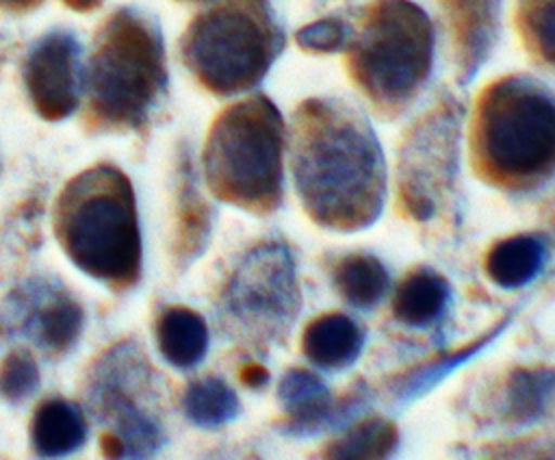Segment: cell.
<instances>
[{
    "instance_id": "6da1fadb",
    "label": "cell",
    "mask_w": 555,
    "mask_h": 460,
    "mask_svg": "<svg viewBox=\"0 0 555 460\" xmlns=\"http://www.w3.org/2000/svg\"><path fill=\"white\" fill-rule=\"evenodd\" d=\"M288 154L308 219L336 232L375 223L386 200V163L366 115L340 98H308L293 111Z\"/></svg>"
},
{
    "instance_id": "7a4b0ae2",
    "label": "cell",
    "mask_w": 555,
    "mask_h": 460,
    "mask_svg": "<svg viewBox=\"0 0 555 460\" xmlns=\"http://www.w3.org/2000/svg\"><path fill=\"white\" fill-rule=\"evenodd\" d=\"M473 174L492 189L531 193L555 169V104L546 82L514 72L488 82L468 124Z\"/></svg>"
},
{
    "instance_id": "3957f363",
    "label": "cell",
    "mask_w": 555,
    "mask_h": 460,
    "mask_svg": "<svg viewBox=\"0 0 555 460\" xmlns=\"http://www.w3.org/2000/svg\"><path fill=\"white\" fill-rule=\"evenodd\" d=\"M167 56L158 22L139 9H115L95 30L82 67L85 122L95 132H139L167 98Z\"/></svg>"
},
{
    "instance_id": "277c9868",
    "label": "cell",
    "mask_w": 555,
    "mask_h": 460,
    "mask_svg": "<svg viewBox=\"0 0 555 460\" xmlns=\"http://www.w3.org/2000/svg\"><path fill=\"white\" fill-rule=\"evenodd\" d=\"M54 232L67 258L115 293L141 280L137 197L117 165L95 163L63 187L54 204Z\"/></svg>"
},
{
    "instance_id": "5b68a950",
    "label": "cell",
    "mask_w": 555,
    "mask_h": 460,
    "mask_svg": "<svg viewBox=\"0 0 555 460\" xmlns=\"http://www.w3.org/2000/svg\"><path fill=\"white\" fill-rule=\"evenodd\" d=\"M434 26L412 0H371L351 24L345 69L371 108L395 119L425 89L434 65Z\"/></svg>"
},
{
    "instance_id": "8992f818",
    "label": "cell",
    "mask_w": 555,
    "mask_h": 460,
    "mask_svg": "<svg viewBox=\"0 0 555 460\" xmlns=\"http://www.w3.org/2000/svg\"><path fill=\"white\" fill-rule=\"evenodd\" d=\"M284 141L282 113L264 93L223 106L202 148L208 191L245 213L271 215L284 197Z\"/></svg>"
},
{
    "instance_id": "52a82bcc",
    "label": "cell",
    "mask_w": 555,
    "mask_h": 460,
    "mask_svg": "<svg viewBox=\"0 0 555 460\" xmlns=\"http://www.w3.org/2000/svg\"><path fill=\"white\" fill-rule=\"evenodd\" d=\"M282 48L284 30L269 0H210L178 41L186 72L217 98L254 89Z\"/></svg>"
},
{
    "instance_id": "ba28073f",
    "label": "cell",
    "mask_w": 555,
    "mask_h": 460,
    "mask_svg": "<svg viewBox=\"0 0 555 460\" xmlns=\"http://www.w3.org/2000/svg\"><path fill=\"white\" fill-rule=\"evenodd\" d=\"M301 308L297 263L280 239H267L236 260L217 299L221 330L243 347L282 345Z\"/></svg>"
},
{
    "instance_id": "9c48e42d",
    "label": "cell",
    "mask_w": 555,
    "mask_h": 460,
    "mask_svg": "<svg viewBox=\"0 0 555 460\" xmlns=\"http://www.w3.org/2000/svg\"><path fill=\"white\" fill-rule=\"evenodd\" d=\"M85 401L102 432L121 440L124 458H147L169 443L160 375L130 338L113 343L93 360Z\"/></svg>"
},
{
    "instance_id": "30bf717a",
    "label": "cell",
    "mask_w": 555,
    "mask_h": 460,
    "mask_svg": "<svg viewBox=\"0 0 555 460\" xmlns=\"http://www.w3.org/2000/svg\"><path fill=\"white\" fill-rule=\"evenodd\" d=\"M466 106L451 91L438 98L405 128L397 145V213L429 223L455 202L460 139Z\"/></svg>"
},
{
    "instance_id": "8fae6325",
    "label": "cell",
    "mask_w": 555,
    "mask_h": 460,
    "mask_svg": "<svg viewBox=\"0 0 555 460\" xmlns=\"http://www.w3.org/2000/svg\"><path fill=\"white\" fill-rule=\"evenodd\" d=\"M278 399L282 404L278 430L286 436L308 438L349 423L369 404V388L356 382L347 393L334 397L317 373L291 367L280 378Z\"/></svg>"
},
{
    "instance_id": "7c38bea8",
    "label": "cell",
    "mask_w": 555,
    "mask_h": 460,
    "mask_svg": "<svg viewBox=\"0 0 555 460\" xmlns=\"http://www.w3.org/2000/svg\"><path fill=\"white\" fill-rule=\"evenodd\" d=\"M24 82L37 113L48 122L69 117L82 93L80 43L72 33L41 37L26 56Z\"/></svg>"
},
{
    "instance_id": "4fadbf2b",
    "label": "cell",
    "mask_w": 555,
    "mask_h": 460,
    "mask_svg": "<svg viewBox=\"0 0 555 460\" xmlns=\"http://www.w3.org/2000/svg\"><path fill=\"white\" fill-rule=\"evenodd\" d=\"M457 85H468L501 35V0H436Z\"/></svg>"
},
{
    "instance_id": "5bb4252c",
    "label": "cell",
    "mask_w": 555,
    "mask_h": 460,
    "mask_svg": "<svg viewBox=\"0 0 555 460\" xmlns=\"http://www.w3.org/2000/svg\"><path fill=\"white\" fill-rule=\"evenodd\" d=\"M82 323V306L63 286L35 282L22 291L20 325L50 356L67 354L80 338Z\"/></svg>"
},
{
    "instance_id": "9a60e30c",
    "label": "cell",
    "mask_w": 555,
    "mask_h": 460,
    "mask_svg": "<svg viewBox=\"0 0 555 460\" xmlns=\"http://www.w3.org/2000/svg\"><path fill=\"white\" fill-rule=\"evenodd\" d=\"M212 232V206L197 189L193 161L186 150L178 156L173 187V226H171V263L176 271L191 267L208 247Z\"/></svg>"
},
{
    "instance_id": "2e32d148",
    "label": "cell",
    "mask_w": 555,
    "mask_h": 460,
    "mask_svg": "<svg viewBox=\"0 0 555 460\" xmlns=\"http://www.w3.org/2000/svg\"><path fill=\"white\" fill-rule=\"evenodd\" d=\"M512 317H514V310L499 317L490 328H486L481 334L466 341L464 345H460L455 349H449V352H442L434 358H427L418 365H412V367L395 373L386 384L388 395L395 401H412L416 397H423L436 384H440L449 373H453L457 367H462L473 356H477L483 347H488L512 323Z\"/></svg>"
},
{
    "instance_id": "e0dca14e",
    "label": "cell",
    "mask_w": 555,
    "mask_h": 460,
    "mask_svg": "<svg viewBox=\"0 0 555 460\" xmlns=\"http://www.w3.org/2000/svg\"><path fill=\"white\" fill-rule=\"evenodd\" d=\"M553 380L548 365L509 369L496 399L499 419L512 427H527L546 419L553 410Z\"/></svg>"
},
{
    "instance_id": "ac0fdd59",
    "label": "cell",
    "mask_w": 555,
    "mask_h": 460,
    "mask_svg": "<svg viewBox=\"0 0 555 460\" xmlns=\"http://www.w3.org/2000/svg\"><path fill=\"white\" fill-rule=\"evenodd\" d=\"M551 256V239L544 232L505 237L483 254L486 276L501 289H520L535 280Z\"/></svg>"
},
{
    "instance_id": "d6986e66",
    "label": "cell",
    "mask_w": 555,
    "mask_h": 460,
    "mask_svg": "<svg viewBox=\"0 0 555 460\" xmlns=\"http://www.w3.org/2000/svg\"><path fill=\"white\" fill-rule=\"evenodd\" d=\"M362 347L364 332L345 312H323L314 317L301 334L304 356L325 371L351 367L362 354Z\"/></svg>"
},
{
    "instance_id": "ffe728a7",
    "label": "cell",
    "mask_w": 555,
    "mask_h": 460,
    "mask_svg": "<svg viewBox=\"0 0 555 460\" xmlns=\"http://www.w3.org/2000/svg\"><path fill=\"white\" fill-rule=\"evenodd\" d=\"M154 338L160 356L176 369L197 367L208 352V325L189 306H165L154 321Z\"/></svg>"
},
{
    "instance_id": "44dd1931",
    "label": "cell",
    "mask_w": 555,
    "mask_h": 460,
    "mask_svg": "<svg viewBox=\"0 0 555 460\" xmlns=\"http://www.w3.org/2000/svg\"><path fill=\"white\" fill-rule=\"evenodd\" d=\"M451 299L447 278L434 269H412L395 289L392 317L408 328H427L440 321Z\"/></svg>"
},
{
    "instance_id": "7402d4cb",
    "label": "cell",
    "mask_w": 555,
    "mask_h": 460,
    "mask_svg": "<svg viewBox=\"0 0 555 460\" xmlns=\"http://www.w3.org/2000/svg\"><path fill=\"white\" fill-rule=\"evenodd\" d=\"M87 440V419L82 410L61 397L39 404L30 423V443L39 456H65Z\"/></svg>"
},
{
    "instance_id": "603a6c76",
    "label": "cell",
    "mask_w": 555,
    "mask_h": 460,
    "mask_svg": "<svg viewBox=\"0 0 555 460\" xmlns=\"http://www.w3.org/2000/svg\"><path fill=\"white\" fill-rule=\"evenodd\" d=\"M332 282L347 304L356 308H373L384 299L390 276L377 256L356 252L343 256L334 265Z\"/></svg>"
},
{
    "instance_id": "cb8c5ba5",
    "label": "cell",
    "mask_w": 555,
    "mask_h": 460,
    "mask_svg": "<svg viewBox=\"0 0 555 460\" xmlns=\"http://www.w3.org/2000/svg\"><path fill=\"white\" fill-rule=\"evenodd\" d=\"M180 406L186 421L202 430L221 427L236 419L241 412L238 395L225 380L217 375H202L191 380L182 391Z\"/></svg>"
},
{
    "instance_id": "d4e9b609",
    "label": "cell",
    "mask_w": 555,
    "mask_h": 460,
    "mask_svg": "<svg viewBox=\"0 0 555 460\" xmlns=\"http://www.w3.org/2000/svg\"><path fill=\"white\" fill-rule=\"evenodd\" d=\"M399 447V427L386 417H366L325 443L321 456L338 460L388 458Z\"/></svg>"
},
{
    "instance_id": "484cf974",
    "label": "cell",
    "mask_w": 555,
    "mask_h": 460,
    "mask_svg": "<svg viewBox=\"0 0 555 460\" xmlns=\"http://www.w3.org/2000/svg\"><path fill=\"white\" fill-rule=\"evenodd\" d=\"M514 22L529 56L544 69H551L555 52V0H516Z\"/></svg>"
},
{
    "instance_id": "4316f807",
    "label": "cell",
    "mask_w": 555,
    "mask_h": 460,
    "mask_svg": "<svg viewBox=\"0 0 555 460\" xmlns=\"http://www.w3.org/2000/svg\"><path fill=\"white\" fill-rule=\"evenodd\" d=\"M39 386V369L30 352L15 349L0 365V393L9 401H22Z\"/></svg>"
},
{
    "instance_id": "83f0119b",
    "label": "cell",
    "mask_w": 555,
    "mask_h": 460,
    "mask_svg": "<svg viewBox=\"0 0 555 460\" xmlns=\"http://www.w3.org/2000/svg\"><path fill=\"white\" fill-rule=\"evenodd\" d=\"M351 33V24L343 17H321L301 26L295 33V41L304 52L330 54L345 48Z\"/></svg>"
},
{
    "instance_id": "f1b7e54d",
    "label": "cell",
    "mask_w": 555,
    "mask_h": 460,
    "mask_svg": "<svg viewBox=\"0 0 555 460\" xmlns=\"http://www.w3.org/2000/svg\"><path fill=\"white\" fill-rule=\"evenodd\" d=\"M527 447H551V443H544L542 445V440L538 438H516V440H505V443H499V445H488V449H483V453H488V456H505V458H509V456H514V458H518V456H527L525 453V449Z\"/></svg>"
},
{
    "instance_id": "f546056e",
    "label": "cell",
    "mask_w": 555,
    "mask_h": 460,
    "mask_svg": "<svg viewBox=\"0 0 555 460\" xmlns=\"http://www.w3.org/2000/svg\"><path fill=\"white\" fill-rule=\"evenodd\" d=\"M238 380L243 386L251 388V391H258V388H264L271 380V373L264 365L260 362H245L241 369H238Z\"/></svg>"
},
{
    "instance_id": "4dcf8cb0",
    "label": "cell",
    "mask_w": 555,
    "mask_h": 460,
    "mask_svg": "<svg viewBox=\"0 0 555 460\" xmlns=\"http://www.w3.org/2000/svg\"><path fill=\"white\" fill-rule=\"evenodd\" d=\"M39 4H41V0H0V9L13 11V13H24Z\"/></svg>"
},
{
    "instance_id": "1f68e13d",
    "label": "cell",
    "mask_w": 555,
    "mask_h": 460,
    "mask_svg": "<svg viewBox=\"0 0 555 460\" xmlns=\"http://www.w3.org/2000/svg\"><path fill=\"white\" fill-rule=\"evenodd\" d=\"M67 7L76 9V11H93L98 9L104 0H63Z\"/></svg>"
},
{
    "instance_id": "d6a6232c",
    "label": "cell",
    "mask_w": 555,
    "mask_h": 460,
    "mask_svg": "<svg viewBox=\"0 0 555 460\" xmlns=\"http://www.w3.org/2000/svg\"><path fill=\"white\" fill-rule=\"evenodd\" d=\"M178 2H210V0H178Z\"/></svg>"
}]
</instances>
